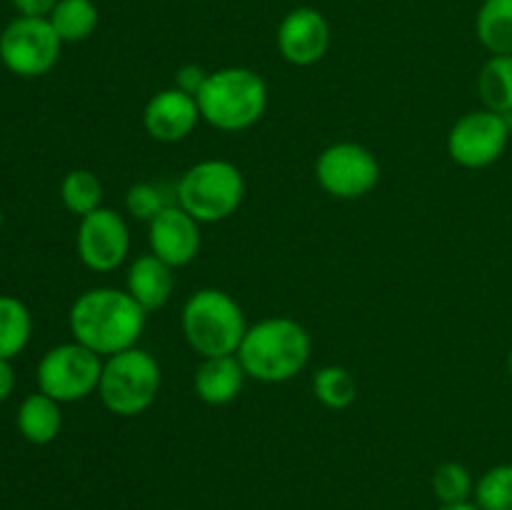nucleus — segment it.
Instances as JSON below:
<instances>
[{"mask_svg":"<svg viewBox=\"0 0 512 510\" xmlns=\"http://www.w3.org/2000/svg\"><path fill=\"white\" fill-rule=\"evenodd\" d=\"M205 80H208V70L200 68V65H195V63H188V65H183V68H178L173 88H178V90H183V93L198 98V93H200V88L205 85Z\"/></svg>","mask_w":512,"mask_h":510,"instance_id":"bb28decb","label":"nucleus"},{"mask_svg":"<svg viewBox=\"0 0 512 510\" xmlns=\"http://www.w3.org/2000/svg\"><path fill=\"white\" fill-rule=\"evenodd\" d=\"M150 253L173 268L193 263L200 253V223L178 203H170L148 223Z\"/></svg>","mask_w":512,"mask_h":510,"instance_id":"ddd939ff","label":"nucleus"},{"mask_svg":"<svg viewBox=\"0 0 512 510\" xmlns=\"http://www.w3.org/2000/svg\"><path fill=\"white\" fill-rule=\"evenodd\" d=\"M18 423L20 435L33 445H48L53 443L63 428V413H60V403L45 393H33L20 403L18 408Z\"/></svg>","mask_w":512,"mask_h":510,"instance_id":"f3484780","label":"nucleus"},{"mask_svg":"<svg viewBox=\"0 0 512 510\" xmlns=\"http://www.w3.org/2000/svg\"><path fill=\"white\" fill-rule=\"evenodd\" d=\"M435 510H480L475 500H468V503H455V505H440Z\"/></svg>","mask_w":512,"mask_h":510,"instance_id":"c756f323","label":"nucleus"},{"mask_svg":"<svg viewBox=\"0 0 512 510\" xmlns=\"http://www.w3.org/2000/svg\"><path fill=\"white\" fill-rule=\"evenodd\" d=\"M0 225H3V213H0Z\"/></svg>","mask_w":512,"mask_h":510,"instance_id":"2f4dec72","label":"nucleus"},{"mask_svg":"<svg viewBox=\"0 0 512 510\" xmlns=\"http://www.w3.org/2000/svg\"><path fill=\"white\" fill-rule=\"evenodd\" d=\"M508 370H510V378H512V350H510V355H508Z\"/></svg>","mask_w":512,"mask_h":510,"instance_id":"7c9ffc66","label":"nucleus"},{"mask_svg":"<svg viewBox=\"0 0 512 510\" xmlns=\"http://www.w3.org/2000/svg\"><path fill=\"white\" fill-rule=\"evenodd\" d=\"M13 388H15L13 365H10V360L0 358V403H5V400L10 398Z\"/></svg>","mask_w":512,"mask_h":510,"instance_id":"c85d7f7f","label":"nucleus"},{"mask_svg":"<svg viewBox=\"0 0 512 510\" xmlns=\"http://www.w3.org/2000/svg\"><path fill=\"white\" fill-rule=\"evenodd\" d=\"M75 243L85 268L95 273H110L120 268L130 253L128 223L113 208H98L80 218Z\"/></svg>","mask_w":512,"mask_h":510,"instance_id":"9b49d317","label":"nucleus"},{"mask_svg":"<svg viewBox=\"0 0 512 510\" xmlns=\"http://www.w3.org/2000/svg\"><path fill=\"white\" fill-rule=\"evenodd\" d=\"M510 140L508 115L473 110L463 115L448 133V155L460 168L480 170L503 158Z\"/></svg>","mask_w":512,"mask_h":510,"instance_id":"9d476101","label":"nucleus"},{"mask_svg":"<svg viewBox=\"0 0 512 510\" xmlns=\"http://www.w3.org/2000/svg\"><path fill=\"white\" fill-rule=\"evenodd\" d=\"M478 93L493 113L512 115V55H490L478 75Z\"/></svg>","mask_w":512,"mask_h":510,"instance_id":"6ab92c4d","label":"nucleus"},{"mask_svg":"<svg viewBox=\"0 0 512 510\" xmlns=\"http://www.w3.org/2000/svg\"><path fill=\"white\" fill-rule=\"evenodd\" d=\"M313 393L325 408L345 410L358 400V380L343 365H325L315 373Z\"/></svg>","mask_w":512,"mask_h":510,"instance_id":"5701e85b","label":"nucleus"},{"mask_svg":"<svg viewBox=\"0 0 512 510\" xmlns=\"http://www.w3.org/2000/svg\"><path fill=\"white\" fill-rule=\"evenodd\" d=\"M278 50L288 63L300 65H315L318 60L325 58L330 48V25L320 10L300 5V8L290 10L278 25Z\"/></svg>","mask_w":512,"mask_h":510,"instance_id":"f8f14e48","label":"nucleus"},{"mask_svg":"<svg viewBox=\"0 0 512 510\" xmlns=\"http://www.w3.org/2000/svg\"><path fill=\"white\" fill-rule=\"evenodd\" d=\"M60 200L73 215H90L93 210L103 208V183L93 170L75 168L60 183Z\"/></svg>","mask_w":512,"mask_h":510,"instance_id":"4be33fe9","label":"nucleus"},{"mask_svg":"<svg viewBox=\"0 0 512 510\" xmlns=\"http://www.w3.org/2000/svg\"><path fill=\"white\" fill-rule=\"evenodd\" d=\"M145 313L128 290L90 288L70 305V333L100 358L135 348L145 330Z\"/></svg>","mask_w":512,"mask_h":510,"instance_id":"f257e3e1","label":"nucleus"},{"mask_svg":"<svg viewBox=\"0 0 512 510\" xmlns=\"http://www.w3.org/2000/svg\"><path fill=\"white\" fill-rule=\"evenodd\" d=\"M315 178L328 195L355 200L368 195L380 180V163L360 143H333L318 155Z\"/></svg>","mask_w":512,"mask_h":510,"instance_id":"1a4fd4ad","label":"nucleus"},{"mask_svg":"<svg viewBox=\"0 0 512 510\" xmlns=\"http://www.w3.org/2000/svg\"><path fill=\"white\" fill-rule=\"evenodd\" d=\"M48 20L63 43H80L95 33L100 15L93 0H60Z\"/></svg>","mask_w":512,"mask_h":510,"instance_id":"aec40b11","label":"nucleus"},{"mask_svg":"<svg viewBox=\"0 0 512 510\" xmlns=\"http://www.w3.org/2000/svg\"><path fill=\"white\" fill-rule=\"evenodd\" d=\"M38 388L58 403H75L93 395L103 375V358L80 343L50 348L38 363Z\"/></svg>","mask_w":512,"mask_h":510,"instance_id":"0eeeda50","label":"nucleus"},{"mask_svg":"<svg viewBox=\"0 0 512 510\" xmlns=\"http://www.w3.org/2000/svg\"><path fill=\"white\" fill-rule=\"evenodd\" d=\"M200 118L198 100L178 88H165L148 100L143 125L158 143H180L195 130Z\"/></svg>","mask_w":512,"mask_h":510,"instance_id":"4468645a","label":"nucleus"},{"mask_svg":"<svg viewBox=\"0 0 512 510\" xmlns=\"http://www.w3.org/2000/svg\"><path fill=\"white\" fill-rule=\"evenodd\" d=\"M33 333V318L23 300L15 295H0V358L13 360L23 353Z\"/></svg>","mask_w":512,"mask_h":510,"instance_id":"412c9836","label":"nucleus"},{"mask_svg":"<svg viewBox=\"0 0 512 510\" xmlns=\"http://www.w3.org/2000/svg\"><path fill=\"white\" fill-rule=\"evenodd\" d=\"M173 270V265L160 260L158 255H138L128 268V278H125V285H128V288L125 290L133 295V300L145 310V313H153V310H160L170 298H173Z\"/></svg>","mask_w":512,"mask_h":510,"instance_id":"2eb2a0df","label":"nucleus"},{"mask_svg":"<svg viewBox=\"0 0 512 510\" xmlns=\"http://www.w3.org/2000/svg\"><path fill=\"white\" fill-rule=\"evenodd\" d=\"M63 40L48 18L18 15L0 33V60L18 78H40L50 73L60 58Z\"/></svg>","mask_w":512,"mask_h":510,"instance_id":"6e6552de","label":"nucleus"},{"mask_svg":"<svg viewBox=\"0 0 512 510\" xmlns=\"http://www.w3.org/2000/svg\"><path fill=\"white\" fill-rule=\"evenodd\" d=\"M475 33L493 55H512V0H485L475 18Z\"/></svg>","mask_w":512,"mask_h":510,"instance_id":"a211bd4d","label":"nucleus"},{"mask_svg":"<svg viewBox=\"0 0 512 510\" xmlns=\"http://www.w3.org/2000/svg\"><path fill=\"white\" fill-rule=\"evenodd\" d=\"M473 500L480 510H512V463L485 470L475 483Z\"/></svg>","mask_w":512,"mask_h":510,"instance_id":"393cba45","label":"nucleus"},{"mask_svg":"<svg viewBox=\"0 0 512 510\" xmlns=\"http://www.w3.org/2000/svg\"><path fill=\"white\" fill-rule=\"evenodd\" d=\"M313 340L293 318H265L245 330L238 348L248 378L258 383H285L308 365Z\"/></svg>","mask_w":512,"mask_h":510,"instance_id":"f03ea898","label":"nucleus"},{"mask_svg":"<svg viewBox=\"0 0 512 510\" xmlns=\"http://www.w3.org/2000/svg\"><path fill=\"white\" fill-rule=\"evenodd\" d=\"M183 335L203 358L235 355L245 338V315L233 295L218 288L195 290L183 305Z\"/></svg>","mask_w":512,"mask_h":510,"instance_id":"20e7f679","label":"nucleus"},{"mask_svg":"<svg viewBox=\"0 0 512 510\" xmlns=\"http://www.w3.org/2000/svg\"><path fill=\"white\" fill-rule=\"evenodd\" d=\"M510 433H512V423H510Z\"/></svg>","mask_w":512,"mask_h":510,"instance_id":"473e14b6","label":"nucleus"},{"mask_svg":"<svg viewBox=\"0 0 512 510\" xmlns=\"http://www.w3.org/2000/svg\"><path fill=\"white\" fill-rule=\"evenodd\" d=\"M168 205L163 188L155 183H133L125 193V208L135 220H143V223H150Z\"/></svg>","mask_w":512,"mask_h":510,"instance_id":"a878e982","label":"nucleus"},{"mask_svg":"<svg viewBox=\"0 0 512 510\" xmlns=\"http://www.w3.org/2000/svg\"><path fill=\"white\" fill-rule=\"evenodd\" d=\"M200 118L225 133L248 130L268 110V83L250 68H220L208 73L198 93Z\"/></svg>","mask_w":512,"mask_h":510,"instance_id":"7ed1b4c3","label":"nucleus"},{"mask_svg":"<svg viewBox=\"0 0 512 510\" xmlns=\"http://www.w3.org/2000/svg\"><path fill=\"white\" fill-rule=\"evenodd\" d=\"M18 15H30V18H48L60 0H10Z\"/></svg>","mask_w":512,"mask_h":510,"instance_id":"cd10ccee","label":"nucleus"},{"mask_svg":"<svg viewBox=\"0 0 512 510\" xmlns=\"http://www.w3.org/2000/svg\"><path fill=\"white\" fill-rule=\"evenodd\" d=\"M248 373L238 355H218V358H203L195 368L193 388L195 395L205 405H228L243 390Z\"/></svg>","mask_w":512,"mask_h":510,"instance_id":"dca6fc26","label":"nucleus"},{"mask_svg":"<svg viewBox=\"0 0 512 510\" xmlns=\"http://www.w3.org/2000/svg\"><path fill=\"white\" fill-rule=\"evenodd\" d=\"M160 365L148 350L128 348L105 358L98 395L105 408L120 418L145 413L160 393Z\"/></svg>","mask_w":512,"mask_h":510,"instance_id":"423d86ee","label":"nucleus"},{"mask_svg":"<svg viewBox=\"0 0 512 510\" xmlns=\"http://www.w3.org/2000/svg\"><path fill=\"white\" fill-rule=\"evenodd\" d=\"M175 203L200 225L228 220L243 205L245 178L230 160H200L178 180Z\"/></svg>","mask_w":512,"mask_h":510,"instance_id":"39448f33","label":"nucleus"},{"mask_svg":"<svg viewBox=\"0 0 512 510\" xmlns=\"http://www.w3.org/2000/svg\"><path fill=\"white\" fill-rule=\"evenodd\" d=\"M433 493L440 505L468 503L475 495L473 473L458 460H448V463L438 465V470L433 473Z\"/></svg>","mask_w":512,"mask_h":510,"instance_id":"b1692460","label":"nucleus"}]
</instances>
